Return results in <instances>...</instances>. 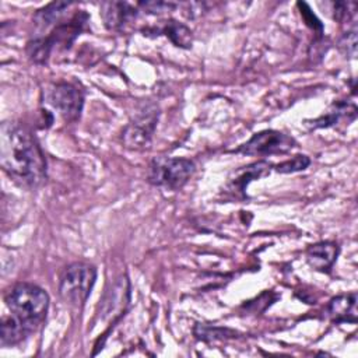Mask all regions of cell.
I'll list each match as a JSON object with an SVG mask.
<instances>
[{
  "instance_id": "6da1fadb",
  "label": "cell",
  "mask_w": 358,
  "mask_h": 358,
  "mask_svg": "<svg viewBox=\"0 0 358 358\" xmlns=\"http://www.w3.org/2000/svg\"><path fill=\"white\" fill-rule=\"evenodd\" d=\"M0 162L18 185L38 187L46 180V159L35 136L17 122L0 127Z\"/></svg>"
},
{
  "instance_id": "7a4b0ae2",
  "label": "cell",
  "mask_w": 358,
  "mask_h": 358,
  "mask_svg": "<svg viewBox=\"0 0 358 358\" xmlns=\"http://www.w3.org/2000/svg\"><path fill=\"white\" fill-rule=\"evenodd\" d=\"M6 303L14 316L35 330L46 316L49 295L38 285L20 282L7 292Z\"/></svg>"
},
{
  "instance_id": "3957f363",
  "label": "cell",
  "mask_w": 358,
  "mask_h": 358,
  "mask_svg": "<svg viewBox=\"0 0 358 358\" xmlns=\"http://www.w3.org/2000/svg\"><path fill=\"white\" fill-rule=\"evenodd\" d=\"M95 280L96 268L92 264L83 262L71 263L60 275L59 294L67 305L81 308L87 302Z\"/></svg>"
},
{
  "instance_id": "277c9868",
  "label": "cell",
  "mask_w": 358,
  "mask_h": 358,
  "mask_svg": "<svg viewBox=\"0 0 358 358\" xmlns=\"http://www.w3.org/2000/svg\"><path fill=\"white\" fill-rule=\"evenodd\" d=\"M194 172L193 161L179 157H158L148 166V180L166 190H179Z\"/></svg>"
},
{
  "instance_id": "5b68a950",
  "label": "cell",
  "mask_w": 358,
  "mask_h": 358,
  "mask_svg": "<svg viewBox=\"0 0 358 358\" xmlns=\"http://www.w3.org/2000/svg\"><path fill=\"white\" fill-rule=\"evenodd\" d=\"M45 102L64 120L74 122L80 117L84 106L81 91L70 83H55L43 91Z\"/></svg>"
},
{
  "instance_id": "8992f818",
  "label": "cell",
  "mask_w": 358,
  "mask_h": 358,
  "mask_svg": "<svg viewBox=\"0 0 358 358\" xmlns=\"http://www.w3.org/2000/svg\"><path fill=\"white\" fill-rule=\"evenodd\" d=\"M158 122V109L155 105H144L133 120L124 127L122 138L126 147L133 150L147 148L151 143Z\"/></svg>"
},
{
  "instance_id": "52a82bcc",
  "label": "cell",
  "mask_w": 358,
  "mask_h": 358,
  "mask_svg": "<svg viewBox=\"0 0 358 358\" xmlns=\"http://www.w3.org/2000/svg\"><path fill=\"white\" fill-rule=\"evenodd\" d=\"M295 140L278 130H263L253 134L245 144L235 151L245 155L266 157L273 154H285L295 147Z\"/></svg>"
},
{
  "instance_id": "ba28073f",
  "label": "cell",
  "mask_w": 358,
  "mask_h": 358,
  "mask_svg": "<svg viewBox=\"0 0 358 358\" xmlns=\"http://www.w3.org/2000/svg\"><path fill=\"white\" fill-rule=\"evenodd\" d=\"M273 171V165L267 161H257L249 164L248 166H242L236 169L228 179V190L235 196L243 197L246 193V187L250 182L267 176Z\"/></svg>"
},
{
  "instance_id": "9c48e42d",
  "label": "cell",
  "mask_w": 358,
  "mask_h": 358,
  "mask_svg": "<svg viewBox=\"0 0 358 358\" xmlns=\"http://www.w3.org/2000/svg\"><path fill=\"white\" fill-rule=\"evenodd\" d=\"M136 10L124 1H105L101 4V15L108 29L119 31L136 18Z\"/></svg>"
},
{
  "instance_id": "30bf717a",
  "label": "cell",
  "mask_w": 358,
  "mask_h": 358,
  "mask_svg": "<svg viewBox=\"0 0 358 358\" xmlns=\"http://www.w3.org/2000/svg\"><path fill=\"white\" fill-rule=\"evenodd\" d=\"M129 281L127 278H119L110 291L106 292L105 298L101 301V313L102 316H112L117 320L123 315L124 306L129 302Z\"/></svg>"
},
{
  "instance_id": "8fae6325",
  "label": "cell",
  "mask_w": 358,
  "mask_h": 358,
  "mask_svg": "<svg viewBox=\"0 0 358 358\" xmlns=\"http://www.w3.org/2000/svg\"><path fill=\"white\" fill-rule=\"evenodd\" d=\"M338 256V245L330 241L310 245L306 250V260L309 266L317 271L329 273Z\"/></svg>"
},
{
  "instance_id": "7c38bea8",
  "label": "cell",
  "mask_w": 358,
  "mask_h": 358,
  "mask_svg": "<svg viewBox=\"0 0 358 358\" xmlns=\"http://www.w3.org/2000/svg\"><path fill=\"white\" fill-rule=\"evenodd\" d=\"M327 313L334 323H344V322H357V294H345L333 298L329 302Z\"/></svg>"
},
{
  "instance_id": "4fadbf2b",
  "label": "cell",
  "mask_w": 358,
  "mask_h": 358,
  "mask_svg": "<svg viewBox=\"0 0 358 358\" xmlns=\"http://www.w3.org/2000/svg\"><path fill=\"white\" fill-rule=\"evenodd\" d=\"M34 330L13 313L1 320V345H15L28 337Z\"/></svg>"
},
{
  "instance_id": "5bb4252c",
  "label": "cell",
  "mask_w": 358,
  "mask_h": 358,
  "mask_svg": "<svg viewBox=\"0 0 358 358\" xmlns=\"http://www.w3.org/2000/svg\"><path fill=\"white\" fill-rule=\"evenodd\" d=\"M357 115V108L354 103L348 102H336L331 105V108L322 115L320 117L315 119L312 122V127H329L337 124L343 117H347V120H354Z\"/></svg>"
},
{
  "instance_id": "9a60e30c",
  "label": "cell",
  "mask_w": 358,
  "mask_h": 358,
  "mask_svg": "<svg viewBox=\"0 0 358 358\" xmlns=\"http://www.w3.org/2000/svg\"><path fill=\"white\" fill-rule=\"evenodd\" d=\"M71 6V3H66V1H53L49 3L48 6L42 7L41 10H38L34 15V22L39 29H45L48 27H52L55 24H57L62 17L64 15L66 10Z\"/></svg>"
},
{
  "instance_id": "2e32d148",
  "label": "cell",
  "mask_w": 358,
  "mask_h": 358,
  "mask_svg": "<svg viewBox=\"0 0 358 358\" xmlns=\"http://www.w3.org/2000/svg\"><path fill=\"white\" fill-rule=\"evenodd\" d=\"M158 32L166 35L175 46H179V48H190L192 46V31L186 25H183L175 20L165 21V24L161 27V29Z\"/></svg>"
},
{
  "instance_id": "e0dca14e",
  "label": "cell",
  "mask_w": 358,
  "mask_h": 358,
  "mask_svg": "<svg viewBox=\"0 0 358 358\" xmlns=\"http://www.w3.org/2000/svg\"><path fill=\"white\" fill-rule=\"evenodd\" d=\"M310 165V159L306 155H294L291 159H287L284 162H280L273 169L280 173H292L306 169Z\"/></svg>"
},
{
  "instance_id": "ac0fdd59",
  "label": "cell",
  "mask_w": 358,
  "mask_h": 358,
  "mask_svg": "<svg viewBox=\"0 0 358 358\" xmlns=\"http://www.w3.org/2000/svg\"><path fill=\"white\" fill-rule=\"evenodd\" d=\"M334 18L340 22L343 21H350L351 17L355 14V8H357V4L355 3H350V1H338V3H334Z\"/></svg>"
},
{
  "instance_id": "d6986e66",
  "label": "cell",
  "mask_w": 358,
  "mask_h": 358,
  "mask_svg": "<svg viewBox=\"0 0 358 358\" xmlns=\"http://www.w3.org/2000/svg\"><path fill=\"white\" fill-rule=\"evenodd\" d=\"M199 330H196V334L199 338H203V340H210V338H222V337H232L234 331L228 330V329H217V327H208V326H197Z\"/></svg>"
},
{
  "instance_id": "ffe728a7",
  "label": "cell",
  "mask_w": 358,
  "mask_h": 358,
  "mask_svg": "<svg viewBox=\"0 0 358 358\" xmlns=\"http://www.w3.org/2000/svg\"><path fill=\"white\" fill-rule=\"evenodd\" d=\"M340 46H341V49L344 50V53L347 56L355 57V53H357V34H355V31L345 32V35L340 41Z\"/></svg>"
},
{
  "instance_id": "44dd1931",
  "label": "cell",
  "mask_w": 358,
  "mask_h": 358,
  "mask_svg": "<svg viewBox=\"0 0 358 358\" xmlns=\"http://www.w3.org/2000/svg\"><path fill=\"white\" fill-rule=\"evenodd\" d=\"M140 6L150 11V13H162V11H169L171 8L175 7L173 3H164V1H147V3H140Z\"/></svg>"
}]
</instances>
